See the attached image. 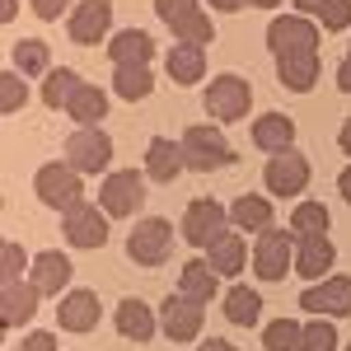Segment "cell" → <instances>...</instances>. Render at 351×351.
<instances>
[{
  "instance_id": "1",
  "label": "cell",
  "mask_w": 351,
  "mask_h": 351,
  "mask_svg": "<svg viewBox=\"0 0 351 351\" xmlns=\"http://www.w3.org/2000/svg\"><path fill=\"white\" fill-rule=\"evenodd\" d=\"M178 145H183V160H188L192 173H216L225 164H239V155L230 150L220 127H206V122H192L188 132L178 136Z\"/></svg>"
},
{
  "instance_id": "2",
  "label": "cell",
  "mask_w": 351,
  "mask_h": 351,
  "mask_svg": "<svg viewBox=\"0 0 351 351\" xmlns=\"http://www.w3.org/2000/svg\"><path fill=\"white\" fill-rule=\"evenodd\" d=\"M80 169L75 164H66V160H56V164H43L38 173H33V192H38V202L43 206H52V211H71V206H80L84 197H80Z\"/></svg>"
},
{
  "instance_id": "3",
  "label": "cell",
  "mask_w": 351,
  "mask_h": 351,
  "mask_svg": "<svg viewBox=\"0 0 351 351\" xmlns=\"http://www.w3.org/2000/svg\"><path fill=\"white\" fill-rule=\"evenodd\" d=\"M295 267V234L291 230H263L258 243H253V271L263 276V281H281L286 271Z\"/></svg>"
},
{
  "instance_id": "4",
  "label": "cell",
  "mask_w": 351,
  "mask_h": 351,
  "mask_svg": "<svg viewBox=\"0 0 351 351\" xmlns=\"http://www.w3.org/2000/svg\"><path fill=\"white\" fill-rule=\"evenodd\" d=\"M127 253H132V263H141V267H160V263H169V253H173V225H169L164 216H145L132 230Z\"/></svg>"
},
{
  "instance_id": "5",
  "label": "cell",
  "mask_w": 351,
  "mask_h": 351,
  "mask_svg": "<svg viewBox=\"0 0 351 351\" xmlns=\"http://www.w3.org/2000/svg\"><path fill=\"white\" fill-rule=\"evenodd\" d=\"M206 112L216 117V122H239V117H248V108H253V89H248V80L243 75H216V80L206 84Z\"/></svg>"
},
{
  "instance_id": "6",
  "label": "cell",
  "mask_w": 351,
  "mask_h": 351,
  "mask_svg": "<svg viewBox=\"0 0 351 351\" xmlns=\"http://www.w3.org/2000/svg\"><path fill=\"white\" fill-rule=\"evenodd\" d=\"M66 164H75L80 173H104L112 164V141L104 127H75L66 136Z\"/></svg>"
},
{
  "instance_id": "7",
  "label": "cell",
  "mask_w": 351,
  "mask_h": 351,
  "mask_svg": "<svg viewBox=\"0 0 351 351\" xmlns=\"http://www.w3.org/2000/svg\"><path fill=\"white\" fill-rule=\"evenodd\" d=\"M141 202H145V173H136V169H117V173L104 178V188H99V206L117 220L136 216Z\"/></svg>"
},
{
  "instance_id": "8",
  "label": "cell",
  "mask_w": 351,
  "mask_h": 351,
  "mask_svg": "<svg viewBox=\"0 0 351 351\" xmlns=\"http://www.w3.org/2000/svg\"><path fill=\"white\" fill-rule=\"evenodd\" d=\"M108 220L112 216L104 206L80 202V206L61 211V234H66V243H75V248H104L108 243Z\"/></svg>"
},
{
  "instance_id": "9",
  "label": "cell",
  "mask_w": 351,
  "mask_h": 351,
  "mask_svg": "<svg viewBox=\"0 0 351 351\" xmlns=\"http://www.w3.org/2000/svg\"><path fill=\"white\" fill-rule=\"evenodd\" d=\"M225 230H230V211L220 206L216 197L188 202V211H183V239H188L192 248H206V243L216 239V234H225Z\"/></svg>"
},
{
  "instance_id": "10",
  "label": "cell",
  "mask_w": 351,
  "mask_h": 351,
  "mask_svg": "<svg viewBox=\"0 0 351 351\" xmlns=\"http://www.w3.org/2000/svg\"><path fill=\"white\" fill-rule=\"evenodd\" d=\"M267 47L276 56L286 52H319V24L304 14H276L267 24Z\"/></svg>"
},
{
  "instance_id": "11",
  "label": "cell",
  "mask_w": 351,
  "mask_h": 351,
  "mask_svg": "<svg viewBox=\"0 0 351 351\" xmlns=\"http://www.w3.org/2000/svg\"><path fill=\"white\" fill-rule=\"evenodd\" d=\"M309 178H314V169H309V160H304L300 150L271 155V160L263 164V183H267L271 197H300V192L309 188Z\"/></svg>"
},
{
  "instance_id": "12",
  "label": "cell",
  "mask_w": 351,
  "mask_h": 351,
  "mask_svg": "<svg viewBox=\"0 0 351 351\" xmlns=\"http://www.w3.org/2000/svg\"><path fill=\"white\" fill-rule=\"evenodd\" d=\"M300 309L304 314H319V319H347L351 314V276H324L314 286H304L300 295Z\"/></svg>"
},
{
  "instance_id": "13",
  "label": "cell",
  "mask_w": 351,
  "mask_h": 351,
  "mask_svg": "<svg viewBox=\"0 0 351 351\" xmlns=\"http://www.w3.org/2000/svg\"><path fill=\"white\" fill-rule=\"evenodd\" d=\"M108 28H112V5L108 0H80V5L66 14V33H71V43H80V47L104 43Z\"/></svg>"
},
{
  "instance_id": "14",
  "label": "cell",
  "mask_w": 351,
  "mask_h": 351,
  "mask_svg": "<svg viewBox=\"0 0 351 351\" xmlns=\"http://www.w3.org/2000/svg\"><path fill=\"white\" fill-rule=\"evenodd\" d=\"M202 324H206V314H202V304L188 295H173L160 304V332L164 337H173V342H192V337H202Z\"/></svg>"
},
{
  "instance_id": "15",
  "label": "cell",
  "mask_w": 351,
  "mask_h": 351,
  "mask_svg": "<svg viewBox=\"0 0 351 351\" xmlns=\"http://www.w3.org/2000/svg\"><path fill=\"white\" fill-rule=\"evenodd\" d=\"M38 286H33V281H5V286H0V324L5 328H24L28 319H33V314H38Z\"/></svg>"
},
{
  "instance_id": "16",
  "label": "cell",
  "mask_w": 351,
  "mask_h": 351,
  "mask_svg": "<svg viewBox=\"0 0 351 351\" xmlns=\"http://www.w3.org/2000/svg\"><path fill=\"white\" fill-rule=\"evenodd\" d=\"M253 145L263 150V155H291L295 150V122L286 117V112H263L258 122H253Z\"/></svg>"
},
{
  "instance_id": "17",
  "label": "cell",
  "mask_w": 351,
  "mask_h": 351,
  "mask_svg": "<svg viewBox=\"0 0 351 351\" xmlns=\"http://www.w3.org/2000/svg\"><path fill=\"white\" fill-rule=\"evenodd\" d=\"M108 61L112 66H150L155 61V38L145 28H117L108 38Z\"/></svg>"
},
{
  "instance_id": "18",
  "label": "cell",
  "mask_w": 351,
  "mask_h": 351,
  "mask_svg": "<svg viewBox=\"0 0 351 351\" xmlns=\"http://www.w3.org/2000/svg\"><path fill=\"white\" fill-rule=\"evenodd\" d=\"M28 281L38 286V295H61L66 286H71V258L66 253H56V248H47V253H38L33 258V267H28Z\"/></svg>"
},
{
  "instance_id": "19",
  "label": "cell",
  "mask_w": 351,
  "mask_h": 351,
  "mask_svg": "<svg viewBox=\"0 0 351 351\" xmlns=\"http://www.w3.org/2000/svg\"><path fill=\"white\" fill-rule=\"evenodd\" d=\"M164 71H169L173 84H202L206 80V47H197V43H173V47L164 52Z\"/></svg>"
},
{
  "instance_id": "20",
  "label": "cell",
  "mask_w": 351,
  "mask_h": 351,
  "mask_svg": "<svg viewBox=\"0 0 351 351\" xmlns=\"http://www.w3.org/2000/svg\"><path fill=\"white\" fill-rule=\"evenodd\" d=\"M99 314H104V309H99V295L80 286V291H71V295L61 300L56 324L66 328V332H94V328H99Z\"/></svg>"
},
{
  "instance_id": "21",
  "label": "cell",
  "mask_w": 351,
  "mask_h": 351,
  "mask_svg": "<svg viewBox=\"0 0 351 351\" xmlns=\"http://www.w3.org/2000/svg\"><path fill=\"white\" fill-rule=\"evenodd\" d=\"M183 169H188V160H183V145H178V141L155 136V141L145 145V178H155V183H173Z\"/></svg>"
},
{
  "instance_id": "22",
  "label": "cell",
  "mask_w": 351,
  "mask_h": 351,
  "mask_svg": "<svg viewBox=\"0 0 351 351\" xmlns=\"http://www.w3.org/2000/svg\"><path fill=\"white\" fill-rule=\"evenodd\" d=\"M319 52H286L276 56V75H281V84L291 89V94H309L314 84H319Z\"/></svg>"
},
{
  "instance_id": "23",
  "label": "cell",
  "mask_w": 351,
  "mask_h": 351,
  "mask_svg": "<svg viewBox=\"0 0 351 351\" xmlns=\"http://www.w3.org/2000/svg\"><path fill=\"white\" fill-rule=\"evenodd\" d=\"M155 328H160V314L145 304V300H122L117 304V332L127 337V342H150L155 337Z\"/></svg>"
},
{
  "instance_id": "24",
  "label": "cell",
  "mask_w": 351,
  "mask_h": 351,
  "mask_svg": "<svg viewBox=\"0 0 351 351\" xmlns=\"http://www.w3.org/2000/svg\"><path fill=\"white\" fill-rule=\"evenodd\" d=\"M230 225L243 230V234H263V230H271V202L263 197V192H243V197H234V202H230Z\"/></svg>"
},
{
  "instance_id": "25",
  "label": "cell",
  "mask_w": 351,
  "mask_h": 351,
  "mask_svg": "<svg viewBox=\"0 0 351 351\" xmlns=\"http://www.w3.org/2000/svg\"><path fill=\"white\" fill-rule=\"evenodd\" d=\"M332 258H337V248H332L328 234H319V239H295V271L300 276L324 281L328 271H332Z\"/></svg>"
},
{
  "instance_id": "26",
  "label": "cell",
  "mask_w": 351,
  "mask_h": 351,
  "mask_svg": "<svg viewBox=\"0 0 351 351\" xmlns=\"http://www.w3.org/2000/svg\"><path fill=\"white\" fill-rule=\"evenodd\" d=\"M66 112H71V122H75V127H99V122L108 117V89H99V84L80 80V89L71 94Z\"/></svg>"
},
{
  "instance_id": "27",
  "label": "cell",
  "mask_w": 351,
  "mask_h": 351,
  "mask_svg": "<svg viewBox=\"0 0 351 351\" xmlns=\"http://www.w3.org/2000/svg\"><path fill=\"white\" fill-rule=\"evenodd\" d=\"M206 263L216 267V276H239L243 263H248V243L234 230H225V234H216V239L206 243Z\"/></svg>"
},
{
  "instance_id": "28",
  "label": "cell",
  "mask_w": 351,
  "mask_h": 351,
  "mask_svg": "<svg viewBox=\"0 0 351 351\" xmlns=\"http://www.w3.org/2000/svg\"><path fill=\"white\" fill-rule=\"evenodd\" d=\"M216 291H220V276L211 263H188V267L178 271V295L206 304V300H216Z\"/></svg>"
},
{
  "instance_id": "29",
  "label": "cell",
  "mask_w": 351,
  "mask_h": 351,
  "mask_svg": "<svg viewBox=\"0 0 351 351\" xmlns=\"http://www.w3.org/2000/svg\"><path fill=\"white\" fill-rule=\"evenodd\" d=\"M258 314H263V295L253 286H230L225 291V319L234 328H258Z\"/></svg>"
},
{
  "instance_id": "30",
  "label": "cell",
  "mask_w": 351,
  "mask_h": 351,
  "mask_svg": "<svg viewBox=\"0 0 351 351\" xmlns=\"http://www.w3.org/2000/svg\"><path fill=\"white\" fill-rule=\"evenodd\" d=\"M112 89L122 104H141L155 89V71L150 66H112Z\"/></svg>"
},
{
  "instance_id": "31",
  "label": "cell",
  "mask_w": 351,
  "mask_h": 351,
  "mask_svg": "<svg viewBox=\"0 0 351 351\" xmlns=\"http://www.w3.org/2000/svg\"><path fill=\"white\" fill-rule=\"evenodd\" d=\"M14 71H19V75H43V80H47V75L56 71L52 47L38 43V38H19V43H14Z\"/></svg>"
},
{
  "instance_id": "32",
  "label": "cell",
  "mask_w": 351,
  "mask_h": 351,
  "mask_svg": "<svg viewBox=\"0 0 351 351\" xmlns=\"http://www.w3.org/2000/svg\"><path fill=\"white\" fill-rule=\"evenodd\" d=\"M169 28H173V38H178V43H197V47H206V43L216 38V24H211V14H206L202 5H192L188 14L169 19Z\"/></svg>"
},
{
  "instance_id": "33",
  "label": "cell",
  "mask_w": 351,
  "mask_h": 351,
  "mask_svg": "<svg viewBox=\"0 0 351 351\" xmlns=\"http://www.w3.org/2000/svg\"><path fill=\"white\" fill-rule=\"evenodd\" d=\"M328 206L324 202H300L295 211H291V234L295 239H319V234H328Z\"/></svg>"
},
{
  "instance_id": "34",
  "label": "cell",
  "mask_w": 351,
  "mask_h": 351,
  "mask_svg": "<svg viewBox=\"0 0 351 351\" xmlns=\"http://www.w3.org/2000/svg\"><path fill=\"white\" fill-rule=\"evenodd\" d=\"M75 89H80V75H75V71H66V66H56L52 75L43 80V108H66Z\"/></svg>"
},
{
  "instance_id": "35",
  "label": "cell",
  "mask_w": 351,
  "mask_h": 351,
  "mask_svg": "<svg viewBox=\"0 0 351 351\" xmlns=\"http://www.w3.org/2000/svg\"><path fill=\"white\" fill-rule=\"evenodd\" d=\"M300 351H342L332 319H309V324L300 328Z\"/></svg>"
},
{
  "instance_id": "36",
  "label": "cell",
  "mask_w": 351,
  "mask_h": 351,
  "mask_svg": "<svg viewBox=\"0 0 351 351\" xmlns=\"http://www.w3.org/2000/svg\"><path fill=\"white\" fill-rule=\"evenodd\" d=\"M300 328L295 319H271L263 328V351H300Z\"/></svg>"
},
{
  "instance_id": "37",
  "label": "cell",
  "mask_w": 351,
  "mask_h": 351,
  "mask_svg": "<svg viewBox=\"0 0 351 351\" xmlns=\"http://www.w3.org/2000/svg\"><path fill=\"white\" fill-rule=\"evenodd\" d=\"M28 104V80L19 71H10V75H0V108L5 112H19Z\"/></svg>"
},
{
  "instance_id": "38",
  "label": "cell",
  "mask_w": 351,
  "mask_h": 351,
  "mask_svg": "<svg viewBox=\"0 0 351 351\" xmlns=\"http://www.w3.org/2000/svg\"><path fill=\"white\" fill-rule=\"evenodd\" d=\"M28 267H33V258H28V253H24V248H19L14 239L0 248V271H5V281H24Z\"/></svg>"
},
{
  "instance_id": "39",
  "label": "cell",
  "mask_w": 351,
  "mask_h": 351,
  "mask_svg": "<svg viewBox=\"0 0 351 351\" xmlns=\"http://www.w3.org/2000/svg\"><path fill=\"white\" fill-rule=\"evenodd\" d=\"M319 28H328V33L351 28V0H324V10H319Z\"/></svg>"
},
{
  "instance_id": "40",
  "label": "cell",
  "mask_w": 351,
  "mask_h": 351,
  "mask_svg": "<svg viewBox=\"0 0 351 351\" xmlns=\"http://www.w3.org/2000/svg\"><path fill=\"white\" fill-rule=\"evenodd\" d=\"M192 5H197V0H155V14H160L164 24H169V19H178V14H188Z\"/></svg>"
},
{
  "instance_id": "41",
  "label": "cell",
  "mask_w": 351,
  "mask_h": 351,
  "mask_svg": "<svg viewBox=\"0 0 351 351\" xmlns=\"http://www.w3.org/2000/svg\"><path fill=\"white\" fill-rule=\"evenodd\" d=\"M66 5L71 0H33V14L38 19H66Z\"/></svg>"
},
{
  "instance_id": "42",
  "label": "cell",
  "mask_w": 351,
  "mask_h": 351,
  "mask_svg": "<svg viewBox=\"0 0 351 351\" xmlns=\"http://www.w3.org/2000/svg\"><path fill=\"white\" fill-rule=\"evenodd\" d=\"M19 351H56V337H52V332H28Z\"/></svg>"
},
{
  "instance_id": "43",
  "label": "cell",
  "mask_w": 351,
  "mask_h": 351,
  "mask_svg": "<svg viewBox=\"0 0 351 351\" xmlns=\"http://www.w3.org/2000/svg\"><path fill=\"white\" fill-rule=\"evenodd\" d=\"M337 89L351 94V56H342V66H337Z\"/></svg>"
},
{
  "instance_id": "44",
  "label": "cell",
  "mask_w": 351,
  "mask_h": 351,
  "mask_svg": "<svg viewBox=\"0 0 351 351\" xmlns=\"http://www.w3.org/2000/svg\"><path fill=\"white\" fill-rule=\"evenodd\" d=\"M206 5H211V10H220V14H234V10H243L248 0H206Z\"/></svg>"
},
{
  "instance_id": "45",
  "label": "cell",
  "mask_w": 351,
  "mask_h": 351,
  "mask_svg": "<svg viewBox=\"0 0 351 351\" xmlns=\"http://www.w3.org/2000/svg\"><path fill=\"white\" fill-rule=\"evenodd\" d=\"M197 351H239V347H234V342H225V337H206Z\"/></svg>"
},
{
  "instance_id": "46",
  "label": "cell",
  "mask_w": 351,
  "mask_h": 351,
  "mask_svg": "<svg viewBox=\"0 0 351 351\" xmlns=\"http://www.w3.org/2000/svg\"><path fill=\"white\" fill-rule=\"evenodd\" d=\"M319 10H324V0H295V14H304V19L319 14Z\"/></svg>"
},
{
  "instance_id": "47",
  "label": "cell",
  "mask_w": 351,
  "mask_h": 351,
  "mask_svg": "<svg viewBox=\"0 0 351 351\" xmlns=\"http://www.w3.org/2000/svg\"><path fill=\"white\" fill-rule=\"evenodd\" d=\"M337 192H342V202H351V164L337 173Z\"/></svg>"
},
{
  "instance_id": "48",
  "label": "cell",
  "mask_w": 351,
  "mask_h": 351,
  "mask_svg": "<svg viewBox=\"0 0 351 351\" xmlns=\"http://www.w3.org/2000/svg\"><path fill=\"white\" fill-rule=\"evenodd\" d=\"M337 145H342V155H347V160H351V117H347V122H342V132H337Z\"/></svg>"
},
{
  "instance_id": "49",
  "label": "cell",
  "mask_w": 351,
  "mask_h": 351,
  "mask_svg": "<svg viewBox=\"0 0 351 351\" xmlns=\"http://www.w3.org/2000/svg\"><path fill=\"white\" fill-rule=\"evenodd\" d=\"M14 14H19V0H0V19H5V24H10V19H14Z\"/></svg>"
},
{
  "instance_id": "50",
  "label": "cell",
  "mask_w": 351,
  "mask_h": 351,
  "mask_svg": "<svg viewBox=\"0 0 351 351\" xmlns=\"http://www.w3.org/2000/svg\"><path fill=\"white\" fill-rule=\"evenodd\" d=\"M248 5H253V10H276L281 0H248Z\"/></svg>"
},
{
  "instance_id": "51",
  "label": "cell",
  "mask_w": 351,
  "mask_h": 351,
  "mask_svg": "<svg viewBox=\"0 0 351 351\" xmlns=\"http://www.w3.org/2000/svg\"><path fill=\"white\" fill-rule=\"evenodd\" d=\"M342 351H351V342H347V347H342Z\"/></svg>"
},
{
  "instance_id": "52",
  "label": "cell",
  "mask_w": 351,
  "mask_h": 351,
  "mask_svg": "<svg viewBox=\"0 0 351 351\" xmlns=\"http://www.w3.org/2000/svg\"><path fill=\"white\" fill-rule=\"evenodd\" d=\"M347 56H351V52H347Z\"/></svg>"
}]
</instances>
